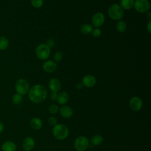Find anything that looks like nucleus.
<instances>
[{
  "mask_svg": "<svg viewBox=\"0 0 151 151\" xmlns=\"http://www.w3.org/2000/svg\"><path fill=\"white\" fill-rule=\"evenodd\" d=\"M89 140L84 136H79L74 140V147L77 151H85L89 146Z\"/></svg>",
  "mask_w": 151,
  "mask_h": 151,
  "instance_id": "obj_5",
  "label": "nucleus"
},
{
  "mask_svg": "<svg viewBox=\"0 0 151 151\" xmlns=\"http://www.w3.org/2000/svg\"><path fill=\"white\" fill-rule=\"evenodd\" d=\"M57 95H58V93L57 92H53L52 91L50 94V100H52V101H55L57 100Z\"/></svg>",
  "mask_w": 151,
  "mask_h": 151,
  "instance_id": "obj_29",
  "label": "nucleus"
},
{
  "mask_svg": "<svg viewBox=\"0 0 151 151\" xmlns=\"http://www.w3.org/2000/svg\"><path fill=\"white\" fill-rule=\"evenodd\" d=\"M4 125L1 122H0V134L4 131Z\"/></svg>",
  "mask_w": 151,
  "mask_h": 151,
  "instance_id": "obj_33",
  "label": "nucleus"
},
{
  "mask_svg": "<svg viewBox=\"0 0 151 151\" xmlns=\"http://www.w3.org/2000/svg\"><path fill=\"white\" fill-rule=\"evenodd\" d=\"M59 110V107L58 105L55 104H51L49 107H48V111L51 114H55L57 113V111Z\"/></svg>",
  "mask_w": 151,
  "mask_h": 151,
  "instance_id": "obj_25",
  "label": "nucleus"
},
{
  "mask_svg": "<svg viewBox=\"0 0 151 151\" xmlns=\"http://www.w3.org/2000/svg\"><path fill=\"white\" fill-rule=\"evenodd\" d=\"M35 144V140L34 138L28 136L23 140L22 143V147L25 151H31L34 149Z\"/></svg>",
  "mask_w": 151,
  "mask_h": 151,
  "instance_id": "obj_10",
  "label": "nucleus"
},
{
  "mask_svg": "<svg viewBox=\"0 0 151 151\" xmlns=\"http://www.w3.org/2000/svg\"><path fill=\"white\" fill-rule=\"evenodd\" d=\"M96 79L95 77L91 74H87L82 78V84L86 87H91L95 85Z\"/></svg>",
  "mask_w": 151,
  "mask_h": 151,
  "instance_id": "obj_13",
  "label": "nucleus"
},
{
  "mask_svg": "<svg viewBox=\"0 0 151 151\" xmlns=\"http://www.w3.org/2000/svg\"><path fill=\"white\" fill-rule=\"evenodd\" d=\"M147 30L149 34L151 33V21H149L147 25Z\"/></svg>",
  "mask_w": 151,
  "mask_h": 151,
  "instance_id": "obj_31",
  "label": "nucleus"
},
{
  "mask_svg": "<svg viewBox=\"0 0 151 151\" xmlns=\"http://www.w3.org/2000/svg\"><path fill=\"white\" fill-rule=\"evenodd\" d=\"M1 148L3 151H15L17 146L14 142L11 140H6L2 143Z\"/></svg>",
  "mask_w": 151,
  "mask_h": 151,
  "instance_id": "obj_15",
  "label": "nucleus"
},
{
  "mask_svg": "<svg viewBox=\"0 0 151 151\" xmlns=\"http://www.w3.org/2000/svg\"><path fill=\"white\" fill-rule=\"evenodd\" d=\"M15 89L17 93L21 95L26 94L29 90L28 82L23 78H19L15 82Z\"/></svg>",
  "mask_w": 151,
  "mask_h": 151,
  "instance_id": "obj_6",
  "label": "nucleus"
},
{
  "mask_svg": "<svg viewBox=\"0 0 151 151\" xmlns=\"http://www.w3.org/2000/svg\"><path fill=\"white\" fill-rule=\"evenodd\" d=\"M83 84H82V83H77V85H76V88H77L78 90H80V89H81V88H83Z\"/></svg>",
  "mask_w": 151,
  "mask_h": 151,
  "instance_id": "obj_32",
  "label": "nucleus"
},
{
  "mask_svg": "<svg viewBox=\"0 0 151 151\" xmlns=\"http://www.w3.org/2000/svg\"><path fill=\"white\" fill-rule=\"evenodd\" d=\"M134 2V0H121L120 7L126 10L130 9L133 7Z\"/></svg>",
  "mask_w": 151,
  "mask_h": 151,
  "instance_id": "obj_18",
  "label": "nucleus"
},
{
  "mask_svg": "<svg viewBox=\"0 0 151 151\" xmlns=\"http://www.w3.org/2000/svg\"><path fill=\"white\" fill-rule=\"evenodd\" d=\"M127 29V25L123 21H119L116 24V29L119 32H124Z\"/></svg>",
  "mask_w": 151,
  "mask_h": 151,
  "instance_id": "obj_22",
  "label": "nucleus"
},
{
  "mask_svg": "<svg viewBox=\"0 0 151 151\" xmlns=\"http://www.w3.org/2000/svg\"><path fill=\"white\" fill-rule=\"evenodd\" d=\"M52 134L54 137L60 140L65 139L69 134L68 128L63 124H57L52 128Z\"/></svg>",
  "mask_w": 151,
  "mask_h": 151,
  "instance_id": "obj_2",
  "label": "nucleus"
},
{
  "mask_svg": "<svg viewBox=\"0 0 151 151\" xmlns=\"http://www.w3.org/2000/svg\"><path fill=\"white\" fill-rule=\"evenodd\" d=\"M29 124L31 128L34 130H40L42 127V120L40 118L37 117L32 118L30 120Z\"/></svg>",
  "mask_w": 151,
  "mask_h": 151,
  "instance_id": "obj_17",
  "label": "nucleus"
},
{
  "mask_svg": "<svg viewBox=\"0 0 151 151\" xmlns=\"http://www.w3.org/2000/svg\"><path fill=\"white\" fill-rule=\"evenodd\" d=\"M104 20L105 18L103 14L101 12H97L93 15L91 22L93 26L96 28H99L103 25Z\"/></svg>",
  "mask_w": 151,
  "mask_h": 151,
  "instance_id": "obj_9",
  "label": "nucleus"
},
{
  "mask_svg": "<svg viewBox=\"0 0 151 151\" xmlns=\"http://www.w3.org/2000/svg\"><path fill=\"white\" fill-rule=\"evenodd\" d=\"M32 6L35 8H40L43 5V0H31Z\"/></svg>",
  "mask_w": 151,
  "mask_h": 151,
  "instance_id": "obj_24",
  "label": "nucleus"
},
{
  "mask_svg": "<svg viewBox=\"0 0 151 151\" xmlns=\"http://www.w3.org/2000/svg\"><path fill=\"white\" fill-rule=\"evenodd\" d=\"M69 99V95L66 91H61L57 95V100L59 104L65 105Z\"/></svg>",
  "mask_w": 151,
  "mask_h": 151,
  "instance_id": "obj_16",
  "label": "nucleus"
},
{
  "mask_svg": "<svg viewBox=\"0 0 151 151\" xmlns=\"http://www.w3.org/2000/svg\"><path fill=\"white\" fill-rule=\"evenodd\" d=\"M58 111L61 117L65 119L70 118L73 114V109L67 105H62V106L59 108Z\"/></svg>",
  "mask_w": 151,
  "mask_h": 151,
  "instance_id": "obj_11",
  "label": "nucleus"
},
{
  "mask_svg": "<svg viewBox=\"0 0 151 151\" xmlns=\"http://www.w3.org/2000/svg\"><path fill=\"white\" fill-rule=\"evenodd\" d=\"M130 108L135 111H139L143 107V102L140 98L137 96L132 97L129 101Z\"/></svg>",
  "mask_w": 151,
  "mask_h": 151,
  "instance_id": "obj_8",
  "label": "nucleus"
},
{
  "mask_svg": "<svg viewBox=\"0 0 151 151\" xmlns=\"http://www.w3.org/2000/svg\"><path fill=\"white\" fill-rule=\"evenodd\" d=\"M12 101L14 104H16V105L21 104V102L22 101V95H21L17 93L14 94L12 97Z\"/></svg>",
  "mask_w": 151,
  "mask_h": 151,
  "instance_id": "obj_23",
  "label": "nucleus"
},
{
  "mask_svg": "<svg viewBox=\"0 0 151 151\" xmlns=\"http://www.w3.org/2000/svg\"><path fill=\"white\" fill-rule=\"evenodd\" d=\"M108 14L110 18L113 20H119L123 17V9L117 4H113L108 9Z\"/></svg>",
  "mask_w": 151,
  "mask_h": 151,
  "instance_id": "obj_3",
  "label": "nucleus"
},
{
  "mask_svg": "<svg viewBox=\"0 0 151 151\" xmlns=\"http://www.w3.org/2000/svg\"><path fill=\"white\" fill-rule=\"evenodd\" d=\"M48 87L51 91L58 92L61 88V83L58 79L52 78L49 80Z\"/></svg>",
  "mask_w": 151,
  "mask_h": 151,
  "instance_id": "obj_12",
  "label": "nucleus"
},
{
  "mask_svg": "<svg viewBox=\"0 0 151 151\" xmlns=\"http://www.w3.org/2000/svg\"><path fill=\"white\" fill-rule=\"evenodd\" d=\"M146 15H147V16H148V17H147V18H148L149 19H150V17H151V16H150V12H149Z\"/></svg>",
  "mask_w": 151,
  "mask_h": 151,
  "instance_id": "obj_34",
  "label": "nucleus"
},
{
  "mask_svg": "<svg viewBox=\"0 0 151 151\" xmlns=\"http://www.w3.org/2000/svg\"><path fill=\"white\" fill-rule=\"evenodd\" d=\"M9 40L5 36H0V50H5L9 46Z\"/></svg>",
  "mask_w": 151,
  "mask_h": 151,
  "instance_id": "obj_20",
  "label": "nucleus"
},
{
  "mask_svg": "<svg viewBox=\"0 0 151 151\" xmlns=\"http://www.w3.org/2000/svg\"><path fill=\"white\" fill-rule=\"evenodd\" d=\"M91 33H92L93 37H96V38H97V37H99L101 35V32L100 29H99V28H97L93 29Z\"/></svg>",
  "mask_w": 151,
  "mask_h": 151,
  "instance_id": "obj_28",
  "label": "nucleus"
},
{
  "mask_svg": "<svg viewBox=\"0 0 151 151\" xmlns=\"http://www.w3.org/2000/svg\"><path fill=\"white\" fill-rule=\"evenodd\" d=\"M93 30V28L92 25H91L90 24H88L83 25L80 28L81 32L83 34H86V35L91 33Z\"/></svg>",
  "mask_w": 151,
  "mask_h": 151,
  "instance_id": "obj_21",
  "label": "nucleus"
},
{
  "mask_svg": "<svg viewBox=\"0 0 151 151\" xmlns=\"http://www.w3.org/2000/svg\"><path fill=\"white\" fill-rule=\"evenodd\" d=\"M48 123L51 126H54L57 124V119L54 116H50L48 119Z\"/></svg>",
  "mask_w": 151,
  "mask_h": 151,
  "instance_id": "obj_27",
  "label": "nucleus"
},
{
  "mask_svg": "<svg viewBox=\"0 0 151 151\" xmlns=\"http://www.w3.org/2000/svg\"><path fill=\"white\" fill-rule=\"evenodd\" d=\"M63 54L61 52H56L54 55V60L55 62H59L63 59Z\"/></svg>",
  "mask_w": 151,
  "mask_h": 151,
  "instance_id": "obj_26",
  "label": "nucleus"
},
{
  "mask_svg": "<svg viewBox=\"0 0 151 151\" xmlns=\"http://www.w3.org/2000/svg\"><path fill=\"white\" fill-rule=\"evenodd\" d=\"M47 96L46 88L41 84H36L28 91L29 100L34 103H40L45 100Z\"/></svg>",
  "mask_w": 151,
  "mask_h": 151,
  "instance_id": "obj_1",
  "label": "nucleus"
},
{
  "mask_svg": "<svg viewBox=\"0 0 151 151\" xmlns=\"http://www.w3.org/2000/svg\"><path fill=\"white\" fill-rule=\"evenodd\" d=\"M133 6L137 12L144 13L150 9V4L147 0H136Z\"/></svg>",
  "mask_w": 151,
  "mask_h": 151,
  "instance_id": "obj_7",
  "label": "nucleus"
},
{
  "mask_svg": "<svg viewBox=\"0 0 151 151\" xmlns=\"http://www.w3.org/2000/svg\"><path fill=\"white\" fill-rule=\"evenodd\" d=\"M46 44H47L50 48L51 47H53L54 45V41L53 40L50 39V40H47Z\"/></svg>",
  "mask_w": 151,
  "mask_h": 151,
  "instance_id": "obj_30",
  "label": "nucleus"
},
{
  "mask_svg": "<svg viewBox=\"0 0 151 151\" xmlns=\"http://www.w3.org/2000/svg\"><path fill=\"white\" fill-rule=\"evenodd\" d=\"M35 54L39 59L47 60L50 54V48L45 43L40 44L36 48Z\"/></svg>",
  "mask_w": 151,
  "mask_h": 151,
  "instance_id": "obj_4",
  "label": "nucleus"
},
{
  "mask_svg": "<svg viewBox=\"0 0 151 151\" xmlns=\"http://www.w3.org/2000/svg\"><path fill=\"white\" fill-rule=\"evenodd\" d=\"M103 141V137L100 134H96L93 136L91 139L90 142L93 146H98L102 143Z\"/></svg>",
  "mask_w": 151,
  "mask_h": 151,
  "instance_id": "obj_19",
  "label": "nucleus"
},
{
  "mask_svg": "<svg viewBox=\"0 0 151 151\" xmlns=\"http://www.w3.org/2000/svg\"><path fill=\"white\" fill-rule=\"evenodd\" d=\"M57 67L56 63L52 60H47L42 65L43 70L47 73L54 72L57 69Z\"/></svg>",
  "mask_w": 151,
  "mask_h": 151,
  "instance_id": "obj_14",
  "label": "nucleus"
}]
</instances>
